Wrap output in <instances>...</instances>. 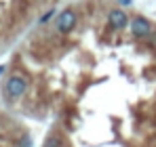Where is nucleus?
<instances>
[{"mask_svg": "<svg viewBox=\"0 0 156 147\" xmlns=\"http://www.w3.org/2000/svg\"><path fill=\"white\" fill-rule=\"evenodd\" d=\"M26 91H27V78L26 76L13 74V76L6 78V82H4V97L9 99V101L21 99L26 95Z\"/></svg>", "mask_w": 156, "mask_h": 147, "instance_id": "obj_1", "label": "nucleus"}, {"mask_svg": "<svg viewBox=\"0 0 156 147\" xmlns=\"http://www.w3.org/2000/svg\"><path fill=\"white\" fill-rule=\"evenodd\" d=\"M76 25V13L72 9H66L59 17H57V32L59 34H70Z\"/></svg>", "mask_w": 156, "mask_h": 147, "instance_id": "obj_2", "label": "nucleus"}, {"mask_svg": "<svg viewBox=\"0 0 156 147\" xmlns=\"http://www.w3.org/2000/svg\"><path fill=\"white\" fill-rule=\"evenodd\" d=\"M131 32L135 38H148L152 34V23L146 19V17H133L131 19Z\"/></svg>", "mask_w": 156, "mask_h": 147, "instance_id": "obj_3", "label": "nucleus"}, {"mask_svg": "<svg viewBox=\"0 0 156 147\" xmlns=\"http://www.w3.org/2000/svg\"><path fill=\"white\" fill-rule=\"evenodd\" d=\"M108 23H110V27H114V29H122V27L129 25V17H127L125 11L114 9V11H110V15H108Z\"/></svg>", "mask_w": 156, "mask_h": 147, "instance_id": "obj_4", "label": "nucleus"}, {"mask_svg": "<svg viewBox=\"0 0 156 147\" xmlns=\"http://www.w3.org/2000/svg\"><path fill=\"white\" fill-rule=\"evenodd\" d=\"M44 147H63V139H61L57 132H53V135H49V137H47Z\"/></svg>", "mask_w": 156, "mask_h": 147, "instance_id": "obj_5", "label": "nucleus"}, {"mask_svg": "<svg viewBox=\"0 0 156 147\" xmlns=\"http://www.w3.org/2000/svg\"><path fill=\"white\" fill-rule=\"evenodd\" d=\"M51 17H55V9H53V11H49V13H47V15H44V17L40 19V23H47V21H49Z\"/></svg>", "mask_w": 156, "mask_h": 147, "instance_id": "obj_6", "label": "nucleus"}, {"mask_svg": "<svg viewBox=\"0 0 156 147\" xmlns=\"http://www.w3.org/2000/svg\"><path fill=\"white\" fill-rule=\"evenodd\" d=\"M118 2H120L122 6H129V4H131V2H133V0H118Z\"/></svg>", "mask_w": 156, "mask_h": 147, "instance_id": "obj_7", "label": "nucleus"}]
</instances>
